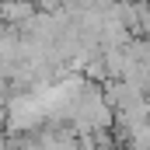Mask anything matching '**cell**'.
Wrapping results in <instances>:
<instances>
[{
  "instance_id": "obj_1",
  "label": "cell",
  "mask_w": 150,
  "mask_h": 150,
  "mask_svg": "<svg viewBox=\"0 0 150 150\" xmlns=\"http://www.w3.org/2000/svg\"><path fill=\"white\" fill-rule=\"evenodd\" d=\"M38 14L35 0H0V25L7 28H25Z\"/></svg>"
},
{
  "instance_id": "obj_2",
  "label": "cell",
  "mask_w": 150,
  "mask_h": 150,
  "mask_svg": "<svg viewBox=\"0 0 150 150\" xmlns=\"http://www.w3.org/2000/svg\"><path fill=\"white\" fill-rule=\"evenodd\" d=\"M7 80H0V122H4V115H7Z\"/></svg>"
},
{
  "instance_id": "obj_3",
  "label": "cell",
  "mask_w": 150,
  "mask_h": 150,
  "mask_svg": "<svg viewBox=\"0 0 150 150\" xmlns=\"http://www.w3.org/2000/svg\"><path fill=\"white\" fill-rule=\"evenodd\" d=\"M98 150H108V147H98Z\"/></svg>"
}]
</instances>
